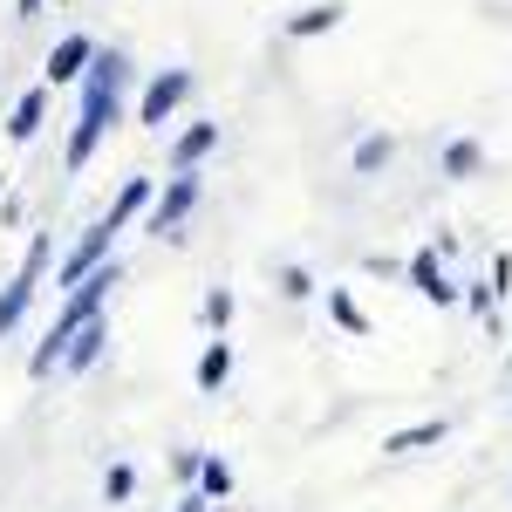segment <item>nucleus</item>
<instances>
[{
  "mask_svg": "<svg viewBox=\"0 0 512 512\" xmlns=\"http://www.w3.org/2000/svg\"><path fill=\"white\" fill-rule=\"evenodd\" d=\"M123 89H130V55L123 48H96L82 82H76V130H69V151H62L69 178H82L96 164L103 137L123 123Z\"/></svg>",
  "mask_w": 512,
  "mask_h": 512,
  "instance_id": "obj_1",
  "label": "nucleus"
},
{
  "mask_svg": "<svg viewBox=\"0 0 512 512\" xmlns=\"http://www.w3.org/2000/svg\"><path fill=\"white\" fill-rule=\"evenodd\" d=\"M117 280H123V267H117V253L96 267L89 280H76L69 294H62V308H55V321H48V335H41V349L28 355V376L35 383H48L55 369H62V349H69V335H76L82 321H96L103 308H110V294H117Z\"/></svg>",
  "mask_w": 512,
  "mask_h": 512,
  "instance_id": "obj_2",
  "label": "nucleus"
},
{
  "mask_svg": "<svg viewBox=\"0 0 512 512\" xmlns=\"http://www.w3.org/2000/svg\"><path fill=\"white\" fill-rule=\"evenodd\" d=\"M48 260H55V239H48V233H35V239H28V260H21V274H14L7 287H0V342H7V335H14V328L28 321L35 294L48 287Z\"/></svg>",
  "mask_w": 512,
  "mask_h": 512,
  "instance_id": "obj_3",
  "label": "nucleus"
},
{
  "mask_svg": "<svg viewBox=\"0 0 512 512\" xmlns=\"http://www.w3.org/2000/svg\"><path fill=\"white\" fill-rule=\"evenodd\" d=\"M198 198H205V178H198V171H171L164 192H151V205H144V233L185 239V219L198 212Z\"/></svg>",
  "mask_w": 512,
  "mask_h": 512,
  "instance_id": "obj_4",
  "label": "nucleus"
},
{
  "mask_svg": "<svg viewBox=\"0 0 512 512\" xmlns=\"http://www.w3.org/2000/svg\"><path fill=\"white\" fill-rule=\"evenodd\" d=\"M198 96V76L192 69H158V76L144 82V96H137V110L130 117L144 123V130H164V123H178V110Z\"/></svg>",
  "mask_w": 512,
  "mask_h": 512,
  "instance_id": "obj_5",
  "label": "nucleus"
},
{
  "mask_svg": "<svg viewBox=\"0 0 512 512\" xmlns=\"http://www.w3.org/2000/svg\"><path fill=\"white\" fill-rule=\"evenodd\" d=\"M110 246H117V226H110V219H96V226H82V233H76V246H69V253L55 260V287L69 294L76 280H89L96 267H103V260H110Z\"/></svg>",
  "mask_w": 512,
  "mask_h": 512,
  "instance_id": "obj_6",
  "label": "nucleus"
},
{
  "mask_svg": "<svg viewBox=\"0 0 512 512\" xmlns=\"http://www.w3.org/2000/svg\"><path fill=\"white\" fill-rule=\"evenodd\" d=\"M403 274H410V287H417V301H431V308H458V280L444 274V260H437V246H417L410 260H403Z\"/></svg>",
  "mask_w": 512,
  "mask_h": 512,
  "instance_id": "obj_7",
  "label": "nucleus"
},
{
  "mask_svg": "<svg viewBox=\"0 0 512 512\" xmlns=\"http://www.w3.org/2000/svg\"><path fill=\"white\" fill-rule=\"evenodd\" d=\"M89 55H96V35L69 28V35H62L55 48H48V62H41V82H48V89H69V82H82Z\"/></svg>",
  "mask_w": 512,
  "mask_h": 512,
  "instance_id": "obj_8",
  "label": "nucleus"
},
{
  "mask_svg": "<svg viewBox=\"0 0 512 512\" xmlns=\"http://www.w3.org/2000/svg\"><path fill=\"white\" fill-rule=\"evenodd\" d=\"M103 355H110V315L82 321L76 335H69V349H62V376H89Z\"/></svg>",
  "mask_w": 512,
  "mask_h": 512,
  "instance_id": "obj_9",
  "label": "nucleus"
},
{
  "mask_svg": "<svg viewBox=\"0 0 512 512\" xmlns=\"http://www.w3.org/2000/svg\"><path fill=\"white\" fill-rule=\"evenodd\" d=\"M342 21H349L342 0H308V7H294V14L280 21V35H287V41H321V35H335Z\"/></svg>",
  "mask_w": 512,
  "mask_h": 512,
  "instance_id": "obj_10",
  "label": "nucleus"
},
{
  "mask_svg": "<svg viewBox=\"0 0 512 512\" xmlns=\"http://www.w3.org/2000/svg\"><path fill=\"white\" fill-rule=\"evenodd\" d=\"M219 151V123H185L178 137H171V151H164V164L171 171H198V164Z\"/></svg>",
  "mask_w": 512,
  "mask_h": 512,
  "instance_id": "obj_11",
  "label": "nucleus"
},
{
  "mask_svg": "<svg viewBox=\"0 0 512 512\" xmlns=\"http://www.w3.org/2000/svg\"><path fill=\"white\" fill-rule=\"evenodd\" d=\"M41 123H48V82H35V89L14 96V110H7V144H35Z\"/></svg>",
  "mask_w": 512,
  "mask_h": 512,
  "instance_id": "obj_12",
  "label": "nucleus"
},
{
  "mask_svg": "<svg viewBox=\"0 0 512 512\" xmlns=\"http://www.w3.org/2000/svg\"><path fill=\"white\" fill-rule=\"evenodd\" d=\"M437 178H451V185L485 178V144H478V137H451V144L437 151Z\"/></svg>",
  "mask_w": 512,
  "mask_h": 512,
  "instance_id": "obj_13",
  "label": "nucleus"
},
{
  "mask_svg": "<svg viewBox=\"0 0 512 512\" xmlns=\"http://www.w3.org/2000/svg\"><path fill=\"white\" fill-rule=\"evenodd\" d=\"M451 437V424L444 417H424V424H403V431L383 437V458H417V451H437Z\"/></svg>",
  "mask_w": 512,
  "mask_h": 512,
  "instance_id": "obj_14",
  "label": "nucleus"
},
{
  "mask_svg": "<svg viewBox=\"0 0 512 512\" xmlns=\"http://www.w3.org/2000/svg\"><path fill=\"white\" fill-rule=\"evenodd\" d=\"M192 383H198V396H219L226 383H233V342H226V335H212V342H205Z\"/></svg>",
  "mask_w": 512,
  "mask_h": 512,
  "instance_id": "obj_15",
  "label": "nucleus"
},
{
  "mask_svg": "<svg viewBox=\"0 0 512 512\" xmlns=\"http://www.w3.org/2000/svg\"><path fill=\"white\" fill-rule=\"evenodd\" d=\"M390 158H396V137H390V130H369V137H355V151H349L355 178H376V171H390Z\"/></svg>",
  "mask_w": 512,
  "mask_h": 512,
  "instance_id": "obj_16",
  "label": "nucleus"
},
{
  "mask_svg": "<svg viewBox=\"0 0 512 512\" xmlns=\"http://www.w3.org/2000/svg\"><path fill=\"white\" fill-rule=\"evenodd\" d=\"M151 192H158V185H151V178H123V192L110 198V212H103V219H110V226H137V219H144V205H151Z\"/></svg>",
  "mask_w": 512,
  "mask_h": 512,
  "instance_id": "obj_17",
  "label": "nucleus"
},
{
  "mask_svg": "<svg viewBox=\"0 0 512 512\" xmlns=\"http://www.w3.org/2000/svg\"><path fill=\"white\" fill-rule=\"evenodd\" d=\"M328 321L349 335V342H369L376 328H369V315H362V301H355L349 287H328Z\"/></svg>",
  "mask_w": 512,
  "mask_h": 512,
  "instance_id": "obj_18",
  "label": "nucleus"
},
{
  "mask_svg": "<svg viewBox=\"0 0 512 512\" xmlns=\"http://www.w3.org/2000/svg\"><path fill=\"white\" fill-rule=\"evenodd\" d=\"M198 492H205V499H233V465H226L219 451L198 458Z\"/></svg>",
  "mask_w": 512,
  "mask_h": 512,
  "instance_id": "obj_19",
  "label": "nucleus"
},
{
  "mask_svg": "<svg viewBox=\"0 0 512 512\" xmlns=\"http://www.w3.org/2000/svg\"><path fill=\"white\" fill-rule=\"evenodd\" d=\"M198 315H205V328H212V335H226V328H233V315H239L233 287H205V301H198Z\"/></svg>",
  "mask_w": 512,
  "mask_h": 512,
  "instance_id": "obj_20",
  "label": "nucleus"
},
{
  "mask_svg": "<svg viewBox=\"0 0 512 512\" xmlns=\"http://www.w3.org/2000/svg\"><path fill=\"white\" fill-rule=\"evenodd\" d=\"M274 287H280V301H315V294H321L315 274H308V267H294V260H287V267L274 274Z\"/></svg>",
  "mask_w": 512,
  "mask_h": 512,
  "instance_id": "obj_21",
  "label": "nucleus"
},
{
  "mask_svg": "<svg viewBox=\"0 0 512 512\" xmlns=\"http://www.w3.org/2000/svg\"><path fill=\"white\" fill-rule=\"evenodd\" d=\"M130 492H137V465H110V472H103V499H110V506H123V499H130Z\"/></svg>",
  "mask_w": 512,
  "mask_h": 512,
  "instance_id": "obj_22",
  "label": "nucleus"
},
{
  "mask_svg": "<svg viewBox=\"0 0 512 512\" xmlns=\"http://www.w3.org/2000/svg\"><path fill=\"white\" fill-rule=\"evenodd\" d=\"M198 458H205L198 444H185V451H171V472H178V485H198Z\"/></svg>",
  "mask_w": 512,
  "mask_h": 512,
  "instance_id": "obj_23",
  "label": "nucleus"
},
{
  "mask_svg": "<svg viewBox=\"0 0 512 512\" xmlns=\"http://www.w3.org/2000/svg\"><path fill=\"white\" fill-rule=\"evenodd\" d=\"M458 301H465V308H472V315H485V321H492V308H499V294H492V287H465V294H458Z\"/></svg>",
  "mask_w": 512,
  "mask_h": 512,
  "instance_id": "obj_24",
  "label": "nucleus"
},
{
  "mask_svg": "<svg viewBox=\"0 0 512 512\" xmlns=\"http://www.w3.org/2000/svg\"><path fill=\"white\" fill-rule=\"evenodd\" d=\"M512 287V253H499V260H492V294H506Z\"/></svg>",
  "mask_w": 512,
  "mask_h": 512,
  "instance_id": "obj_25",
  "label": "nucleus"
},
{
  "mask_svg": "<svg viewBox=\"0 0 512 512\" xmlns=\"http://www.w3.org/2000/svg\"><path fill=\"white\" fill-rule=\"evenodd\" d=\"M205 506H212V499H205L198 485H185V492H178V506H171V512H205Z\"/></svg>",
  "mask_w": 512,
  "mask_h": 512,
  "instance_id": "obj_26",
  "label": "nucleus"
},
{
  "mask_svg": "<svg viewBox=\"0 0 512 512\" xmlns=\"http://www.w3.org/2000/svg\"><path fill=\"white\" fill-rule=\"evenodd\" d=\"M41 14V0H14V21H35Z\"/></svg>",
  "mask_w": 512,
  "mask_h": 512,
  "instance_id": "obj_27",
  "label": "nucleus"
},
{
  "mask_svg": "<svg viewBox=\"0 0 512 512\" xmlns=\"http://www.w3.org/2000/svg\"><path fill=\"white\" fill-rule=\"evenodd\" d=\"M0 198H7V171H0Z\"/></svg>",
  "mask_w": 512,
  "mask_h": 512,
  "instance_id": "obj_28",
  "label": "nucleus"
}]
</instances>
